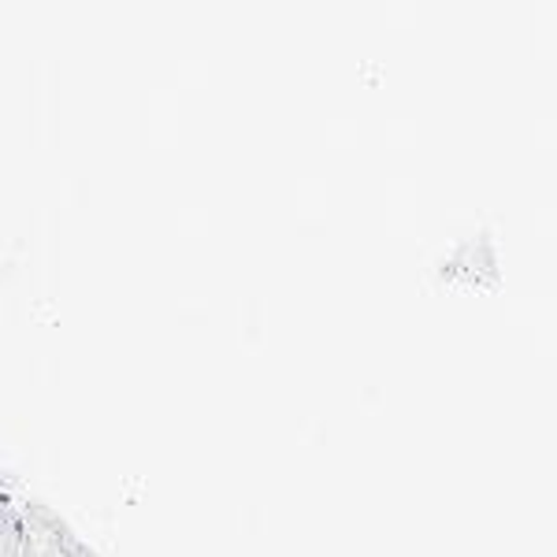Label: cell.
Masks as SVG:
<instances>
[{"instance_id":"6da1fadb","label":"cell","mask_w":557,"mask_h":557,"mask_svg":"<svg viewBox=\"0 0 557 557\" xmlns=\"http://www.w3.org/2000/svg\"><path fill=\"white\" fill-rule=\"evenodd\" d=\"M20 513L26 520V528H30L34 543H38L49 557H60L71 539H78L75 528H71L67 520L60 517L57 509L49 506V502H41V498H23L20 502Z\"/></svg>"},{"instance_id":"7a4b0ae2","label":"cell","mask_w":557,"mask_h":557,"mask_svg":"<svg viewBox=\"0 0 557 557\" xmlns=\"http://www.w3.org/2000/svg\"><path fill=\"white\" fill-rule=\"evenodd\" d=\"M60 557H101V554H97L94 546L86 543V539H71V543L64 546V554H60Z\"/></svg>"}]
</instances>
